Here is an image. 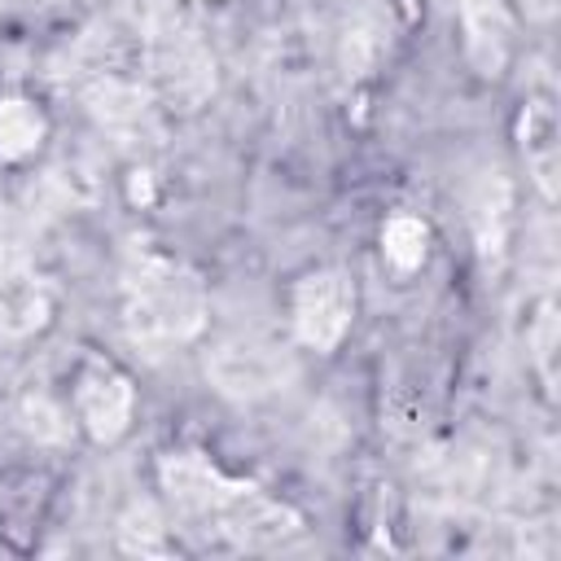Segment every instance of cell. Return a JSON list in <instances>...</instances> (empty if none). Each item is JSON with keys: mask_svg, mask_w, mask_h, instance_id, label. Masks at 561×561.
Wrapping results in <instances>:
<instances>
[{"mask_svg": "<svg viewBox=\"0 0 561 561\" xmlns=\"http://www.w3.org/2000/svg\"><path fill=\"white\" fill-rule=\"evenodd\" d=\"M206 373H210V381L224 394H232V399H259V394H272L285 381L289 364L267 342H224V346L210 351Z\"/></svg>", "mask_w": 561, "mask_h": 561, "instance_id": "cell-5", "label": "cell"}, {"mask_svg": "<svg viewBox=\"0 0 561 561\" xmlns=\"http://www.w3.org/2000/svg\"><path fill=\"white\" fill-rule=\"evenodd\" d=\"M158 482L162 491L188 508V513H202V517H232V508L254 491L237 478H228L219 465H210L202 451H171L158 460Z\"/></svg>", "mask_w": 561, "mask_h": 561, "instance_id": "cell-3", "label": "cell"}, {"mask_svg": "<svg viewBox=\"0 0 561 561\" xmlns=\"http://www.w3.org/2000/svg\"><path fill=\"white\" fill-rule=\"evenodd\" d=\"M123 307L131 333L149 342H188L206 324L202 280L167 254L131 259V267L123 272Z\"/></svg>", "mask_w": 561, "mask_h": 561, "instance_id": "cell-1", "label": "cell"}, {"mask_svg": "<svg viewBox=\"0 0 561 561\" xmlns=\"http://www.w3.org/2000/svg\"><path fill=\"white\" fill-rule=\"evenodd\" d=\"M289 311H294V337L329 355L355 324V280L342 267H316L294 285Z\"/></svg>", "mask_w": 561, "mask_h": 561, "instance_id": "cell-2", "label": "cell"}, {"mask_svg": "<svg viewBox=\"0 0 561 561\" xmlns=\"http://www.w3.org/2000/svg\"><path fill=\"white\" fill-rule=\"evenodd\" d=\"M460 26H465V53L473 70L500 75L513 48V22H508L504 0H460Z\"/></svg>", "mask_w": 561, "mask_h": 561, "instance_id": "cell-6", "label": "cell"}, {"mask_svg": "<svg viewBox=\"0 0 561 561\" xmlns=\"http://www.w3.org/2000/svg\"><path fill=\"white\" fill-rule=\"evenodd\" d=\"M517 140L526 153V171L535 175L539 193L557 197V110L552 101H530L517 118Z\"/></svg>", "mask_w": 561, "mask_h": 561, "instance_id": "cell-7", "label": "cell"}, {"mask_svg": "<svg viewBox=\"0 0 561 561\" xmlns=\"http://www.w3.org/2000/svg\"><path fill=\"white\" fill-rule=\"evenodd\" d=\"M136 412V386L131 377L110 359H88L75 377V416L88 430L92 443H114L127 434Z\"/></svg>", "mask_w": 561, "mask_h": 561, "instance_id": "cell-4", "label": "cell"}, {"mask_svg": "<svg viewBox=\"0 0 561 561\" xmlns=\"http://www.w3.org/2000/svg\"><path fill=\"white\" fill-rule=\"evenodd\" d=\"M48 140V114L26 92H0V162H26Z\"/></svg>", "mask_w": 561, "mask_h": 561, "instance_id": "cell-8", "label": "cell"}, {"mask_svg": "<svg viewBox=\"0 0 561 561\" xmlns=\"http://www.w3.org/2000/svg\"><path fill=\"white\" fill-rule=\"evenodd\" d=\"M381 254L394 272H416L430 254V224L421 215H408V210L390 215L381 224Z\"/></svg>", "mask_w": 561, "mask_h": 561, "instance_id": "cell-9", "label": "cell"}, {"mask_svg": "<svg viewBox=\"0 0 561 561\" xmlns=\"http://www.w3.org/2000/svg\"><path fill=\"white\" fill-rule=\"evenodd\" d=\"M44 316H48V298L35 285H9L0 294V329L4 333H13V337L31 333L44 324Z\"/></svg>", "mask_w": 561, "mask_h": 561, "instance_id": "cell-10", "label": "cell"}]
</instances>
